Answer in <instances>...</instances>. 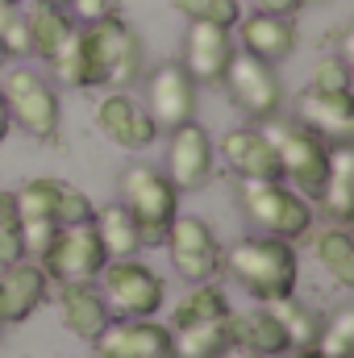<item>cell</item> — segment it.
<instances>
[{
    "label": "cell",
    "instance_id": "12",
    "mask_svg": "<svg viewBox=\"0 0 354 358\" xmlns=\"http://www.w3.org/2000/svg\"><path fill=\"white\" fill-rule=\"evenodd\" d=\"M167 171L163 176L176 183V192H200L208 187L213 167H217V150H213V138L208 129L192 117L176 129H167Z\"/></svg>",
    "mask_w": 354,
    "mask_h": 358
},
{
    "label": "cell",
    "instance_id": "32",
    "mask_svg": "<svg viewBox=\"0 0 354 358\" xmlns=\"http://www.w3.org/2000/svg\"><path fill=\"white\" fill-rule=\"evenodd\" d=\"M25 259L21 250V213H17V200L13 192H0V267Z\"/></svg>",
    "mask_w": 354,
    "mask_h": 358
},
{
    "label": "cell",
    "instance_id": "1",
    "mask_svg": "<svg viewBox=\"0 0 354 358\" xmlns=\"http://www.w3.org/2000/svg\"><path fill=\"white\" fill-rule=\"evenodd\" d=\"M80 55H84L80 88L125 92L142 76V42L117 13H108L92 25H80Z\"/></svg>",
    "mask_w": 354,
    "mask_h": 358
},
{
    "label": "cell",
    "instance_id": "38",
    "mask_svg": "<svg viewBox=\"0 0 354 358\" xmlns=\"http://www.w3.org/2000/svg\"><path fill=\"white\" fill-rule=\"evenodd\" d=\"M8 129H13V117H8V100H4V88H0V142L8 138Z\"/></svg>",
    "mask_w": 354,
    "mask_h": 358
},
{
    "label": "cell",
    "instance_id": "26",
    "mask_svg": "<svg viewBox=\"0 0 354 358\" xmlns=\"http://www.w3.org/2000/svg\"><path fill=\"white\" fill-rule=\"evenodd\" d=\"M317 259H321V267L334 275L338 287H354V238H351L346 225L321 229V238H317Z\"/></svg>",
    "mask_w": 354,
    "mask_h": 358
},
{
    "label": "cell",
    "instance_id": "18",
    "mask_svg": "<svg viewBox=\"0 0 354 358\" xmlns=\"http://www.w3.org/2000/svg\"><path fill=\"white\" fill-rule=\"evenodd\" d=\"M296 121L321 134L325 142H351L354 138V96L351 92H317L304 88L296 96Z\"/></svg>",
    "mask_w": 354,
    "mask_h": 358
},
{
    "label": "cell",
    "instance_id": "11",
    "mask_svg": "<svg viewBox=\"0 0 354 358\" xmlns=\"http://www.w3.org/2000/svg\"><path fill=\"white\" fill-rule=\"evenodd\" d=\"M238 55V42H234V29H221L213 21H187V34H183V71L192 76L196 88H221L229 63Z\"/></svg>",
    "mask_w": 354,
    "mask_h": 358
},
{
    "label": "cell",
    "instance_id": "9",
    "mask_svg": "<svg viewBox=\"0 0 354 358\" xmlns=\"http://www.w3.org/2000/svg\"><path fill=\"white\" fill-rule=\"evenodd\" d=\"M104 263H108V255H104L92 221L88 225H63L55 234V242L46 246V255L38 259V267L46 271V279H55L59 287L63 283H92L104 271Z\"/></svg>",
    "mask_w": 354,
    "mask_h": 358
},
{
    "label": "cell",
    "instance_id": "37",
    "mask_svg": "<svg viewBox=\"0 0 354 358\" xmlns=\"http://www.w3.org/2000/svg\"><path fill=\"white\" fill-rule=\"evenodd\" d=\"M250 13H275V17H296L304 8V0H246Z\"/></svg>",
    "mask_w": 354,
    "mask_h": 358
},
{
    "label": "cell",
    "instance_id": "8",
    "mask_svg": "<svg viewBox=\"0 0 354 358\" xmlns=\"http://www.w3.org/2000/svg\"><path fill=\"white\" fill-rule=\"evenodd\" d=\"M221 88L229 92V100H234L238 113H246V117L259 121V125H263V121H275L279 108H283V84H279V76H275V63H263V59H255V55H246V50L234 55V63H229Z\"/></svg>",
    "mask_w": 354,
    "mask_h": 358
},
{
    "label": "cell",
    "instance_id": "15",
    "mask_svg": "<svg viewBox=\"0 0 354 358\" xmlns=\"http://www.w3.org/2000/svg\"><path fill=\"white\" fill-rule=\"evenodd\" d=\"M96 125L108 142H117L121 150H146L159 138V125L150 121V113L129 96V92H108L96 104Z\"/></svg>",
    "mask_w": 354,
    "mask_h": 358
},
{
    "label": "cell",
    "instance_id": "21",
    "mask_svg": "<svg viewBox=\"0 0 354 358\" xmlns=\"http://www.w3.org/2000/svg\"><path fill=\"white\" fill-rule=\"evenodd\" d=\"M317 204L338 225H346L354 217V150H351V142H334L330 146V171H325Z\"/></svg>",
    "mask_w": 354,
    "mask_h": 358
},
{
    "label": "cell",
    "instance_id": "17",
    "mask_svg": "<svg viewBox=\"0 0 354 358\" xmlns=\"http://www.w3.org/2000/svg\"><path fill=\"white\" fill-rule=\"evenodd\" d=\"M221 159L238 179H283L279 155L263 125H238L221 138Z\"/></svg>",
    "mask_w": 354,
    "mask_h": 358
},
{
    "label": "cell",
    "instance_id": "27",
    "mask_svg": "<svg viewBox=\"0 0 354 358\" xmlns=\"http://www.w3.org/2000/svg\"><path fill=\"white\" fill-rule=\"evenodd\" d=\"M275 317H279V325L288 329V342H292V350H313L317 346V334H321V317L309 308V304H300L296 296H283V300H275V304H267Z\"/></svg>",
    "mask_w": 354,
    "mask_h": 358
},
{
    "label": "cell",
    "instance_id": "30",
    "mask_svg": "<svg viewBox=\"0 0 354 358\" xmlns=\"http://www.w3.org/2000/svg\"><path fill=\"white\" fill-rule=\"evenodd\" d=\"M183 21H213L221 29H234L242 21V0H171Z\"/></svg>",
    "mask_w": 354,
    "mask_h": 358
},
{
    "label": "cell",
    "instance_id": "29",
    "mask_svg": "<svg viewBox=\"0 0 354 358\" xmlns=\"http://www.w3.org/2000/svg\"><path fill=\"white\" fill-rule=\"evenodd\" d=\"M59 192H63V179H50V176H38V179H29V183H21V192H13L21 221H29V217H46V221H55ZM55 225H59V221H55Z\"/></svg>",
    "mask_w": 354,
    "mask_h": 358
},
{
    "label": "cell",
    "instance_id": "34",
    "mask_svg": "<svg viewBox=\"0 0 354 358\" xmlns=\"http://www.w3.org/2000/svg\"><path fill=\"white\" fill-rule=\"evenodd\" d=\"M309 88L317 92H351V63L346 55H330L313 67V84Z\"/></svg>",
    "mask_w": 354,
    "mask_h": 358
},
{
    "label": "cell",
    "instance_id": "43",
    "mask_svg": "<svg viewBox=\"0 0 354 358\" xmlns=\"http://www.w3.org/2000/svg\"><path fill=\"white\" fill-rule=\"evenodd\" d=\"M0 334H4V317H0Z\"/></svg>",
    "mask_w": 354,
    "mask_h": 358
},
{
    "label": "cell",
    "instance_id": "7",
    "mask_svg": "<svg viewBox=\"0 0 354 358\" xmlns=\"http://www.w3.org/2000/svg\"><path fill=\"white\" fill-rule=\"evenodd\" d=\"M4 100H8V117L13 125H21L34 142H59V92L46 76L38 71H8V80L0 84Z\"/></svg>",
    "mask_w": 354,
    "mask_h": 358
},
{
    "label": "cell",
    "instance_id": "3",
    "mask_svg": "<svg viewBox=\"0 0 354 358\" xmlns=\"http://www.w3.org/2000/svg\"><path fill=\"white\" fill-rule=\"evenodd\" d=\"M238 204L255 229L283 242H300L313 229V208L309 200L288 187L283 179H242L238 183Z\"/></svg>",
    "mask_w": 354,
    "mask_h": 358
},
{
    "label": "cell",
    "instance_id": "4",
    "mask_svg": "<svg viewBox=\"0 0 354 358\" xmlns=\"http://www.w3.org/2000/svg\"><path fill=\"white\" fill-rule=\"evenodd\" d=\"M121 204L138 221L142 246H159L167 238V225L179 217V192L176 183L155 171L150 163H134L121 171Z\"/></svg>",
    "mask_w": 354,
    "mask_h": 358
},
{
    "label": "cell",
    "instance_id": "14",
    "mask_svg": "<svg viewBox=\"0 0 354 358\" xmlns=\"http://www.w3.org/2000/svg\"><path fill=\"white\" fill-rule=\"evenodd\" d=\"M92 346H96V358H176L171 355V329L150 321V317H134V321L113 317L108 329Z\"/></svg>",
    "mask_w": 354,
    "mask_h": 358
},
{
    "label": "cell",
    "instance_id": "45",
    "mask_svg": "<svg viewBox=\"0 0 354 358\" xmlns=\"http://www.w3.org/2000/svg\"><path fill=\"white\" fill-rule=\"evenodd\" d=\"M321 358H334V355H321Z\"/></svg>",
    "mask_w": 354,
    "mask_h": 358
},
{
    "label": "cell",
    "instance_id": "42",
    "mask_svg": "<svg viewBox=\"0 0 354 358\" xmlns=\"http://www.w3.org/2000/svg\"><path fill=\"white\" fill-rule=\"evenodd\" d=\"M292 358H321V355H317V350H296Z\"/></svg>",
    "mask_w": 354,
    "mask_h": 358
},
{
    "label": "cell",
    "instance_id": "19",
    "mask_svg": "<svg viewBox=\"0 0 354 358\" xmlns=\"http://www.w3.org/2000/svg\"><path fill=\"white\" fill-rule=\"evenodd\" d=\"M238 50L263 59V63H283L296 50V21L275 17V13H250L238 25Z\"/></svg>",
    "mask_w": 354,
    "mask_h": 358
},
{
    "label": "cell",
    "instance_id": "41",
    "mask_svg": "<svg viewBox=\"0 0 354 358\" xmlns=\"http://www.w3.org/2000/svg\"><path fill=\"white\" fill-rule=\"evenodd\" d=\"M34 4H50V8H67L71 0H34Z\"/></svg>",
    "mask_w": 354,
    "mask_h": 358
},
{
    "label": "cell",
    "instance_id": "6",
    "mask_svg": "<svg viewBox=\"0 0 354 358\" xmlns=\"http://www.w3.org/2000/svg\"><path fill=\"white\" fill-rule=\"evenodd\" d=\"M96 279H100V296H104L108 313L121 317V321L155 317L163 308L167 283L146 267V263H138V259H108Z\"/></svg>",
    "mask_w": 354,
    "mask_h": 358
},
{
    "label": "cell",
    "instance_id": "33",
    "mask_svg": "<svg viewBox=\"0 0 354 358\" xmlns=\"http://www.w3.org/2000/svg\"><path fill=\"white\" fill-rule=\"evenodd\" d=\"M92 213H96V204H92L88 196H84L80 187L63 183V192H59V208H55V221H59V229H63V225H88Z\"/></svg>",
    "mask_w": 354,
    "mask_h": 358
},
{
    "label": "cell",
    "instance_id": "46",
    "mask_svg": "<svg viewBox=\"0 0 354 358\" xmlns=\"http://www.w3.org/2000/svg\"><path fill=\"white\" fill-rule=\"evenodd\" d=\"M104 4H113V0H104Z\"/></svg>",
    "mask_w": 354,
    "mask_h": 358
},
{
    "label": "cell",
    "instance_id": "20",
    "mask_svg": "<svg viewBox=\"0 0 354 358\" xmlns=\"http://www.w3.org/2000/svg\"><path fill=\"white\" fill-rule=\"evenodd\" d=\"M59 304H63V325H67L80 342H96V338L108 329V321H113V313H108L100 287H92V283H63Z\"/></svg>",
    "mask_w": 354,
    "mask_h": 358
},
{
    "label": "cell",
    "instance_id": "35",
    "mask_svg": "<svg viewBox=\"0 0 354 358\" xmlns=\"http://www.w3.org/2000/svg\"><path fill=\"white\" fill-rule=\"evenodd\" d=\"M55 234H59V225L55 221H46V217H29V221H21V250H25V259H42L46 255V246L55 242Z\"/></svg>",
    "mask_w": 354,
    "mask_h": 358
},
{
    "label": "cell",
    "instance_id": "5",
    "mask_svg": "<svg viewBox=\"0 0 354 358\" xmlns=\"http://www.w3.org/2000/svg\"><path fill=\"white\" fill-rule=\"evenodd\" d=\"M267 138L279 155V171L283 179H292L300 187V196H321V183H325V171H330V146L321 134H313L309 125L300 121H263Z\"/></svg>",
    "mask_w": 354,
    "mask_h": 358
},
{
    "label": "cell",
    "instance_id": "28",
    "mask_svg": "<svg viewBox=\"0 0 354 358\" xmlns=\"http://www.w3.org/2000/svg\"><path fill=\"white\" fill-rule=\"evenodd\" d=\"M225 313H234V308H229V300H225L221 287H213V283H192V292L179 300V308H176V329L179 325H196V321L225 317Z\"/></svg>",
    "mask_w": 354,
    "mask_h": 358
},
{
    "label": "cell",
    "instance_id": "16",
    "mask_svg": "<svg viewBox=\"0 0 354 358\" xmlns=\"http://www.w3.org/2000/svg\"><path fill=\"white\" fill-rule=\"evenodd\" d=\"M50 296V279L34 259H17L8 267H0V317L4 325L29 321Z\"/></svg>",
    "mask_w": 354,
    "mask_h": 358
},
{
    "label": "cell",
    "instance_id": "25",
    "mask_svg": "<svg viewBox=\"0 0 354 358\" xmlns=\"http://www.w3.org/2000/svg\"><path fill=\"white\" fill-rule=\"evenodd\" d=\"M80 21L76 17H67L63 8H50V4H34L29 13H25V29H29V55H38V59H55V50L67 42V34L76 29Z\"/></svg>",
    "mask_w": 354,
    "mask_h": 358
},
{
    "label": "cell",
    "instance_id": "22",
    "mask_svg": "<svg viewBox=\"0 0 354 358\" xmlns=\"http://www.w3.org/2000/svg\"><path fill=\"white\" fill-rule=\"evenodd\" d=\"M234 346H246L259 358H279L292 350L288 342V329L279 325V317L271 308L259 313H234Z\"/></svg>",
    "mask_w": 354,
    "mask_h": 358
},
{
    "label": "cell",
    "instance_id": "40",
    "mask_svg": "<svg viewBox=\"0 0 354 358\" xmlns=\"http://www.w3.org/2000/svg\"><path fill=\"white\" fill-rule=\"evenodd\" d=\"M217 358H259V355H255V350H246V346H225Z\"/></svg>",
    "mask_w": 354,
    "mask_h": 358
},
{
    "label": "cell",
    "instance_id": "23",
    "mask_svg": "<svg viewBox=\"0 0 354 358\" xmlns=\"http://www.w3.org/2000/svg\"><path fill=\"white\" fill-rule=\"evenodd\" d=\"M225 346H234V313L171 329V355L176 358H217Z\"/></svg>",
    "mask_w": 354,
    "mask_h": 358
},
{
    "label": "cell",
    "instance_id": "39",
    "mask_svg": "<svg viewBox=\"0 0 354 358\" xmlns=\"http://www.w3.org/2000/svg\"><path fill=\"white\" fill-rule=\"evenodd\" d=\"M17 13H21V8H17V0H0V34H4V25H8Z\"/></svg>",
    "mask_w": 354,
    "mask_h": 358
},
{
    "label": "cell",
    "instance_id": "13",
    "mask_svg": "<svg viewBox=\"0 0 354 358\" xmlns=\"http://www.w3.org/2000/svg\"><path fill=\"white\" fill-rule=\"evenodd\" d=\"M146 113L159 125V134L196 117V84L183 71V63H159L146 76Z\"/></svg>",
    "mask_w": 354,
    "mask_h": 358
},
{
    "label": "cell",
    "instance_id": "24",
    "mask_svg": "<svg viewBox=\"0 0 354 358\" xmlns=\"http://www.w3.org/2000/svg\"><path fill=\"white\" fill-rule=\"evenodd\" d=\"M92 229L104 246L108 259H134L142 250V234H138V221L129 217V208L117 200V204H104L92 213Z\"/></svg>",
    "mask_w": 354,
    "mask_h": 358
},
{
    "label": "cell",
    "instance_id": "10",
    "mask_svg": "<svg viewBox=\"0 0 354 358\" xmlns=\"http://www.w3.org/2000/svg\"><path fill=\"white\" fill-rule=\"evenodd\" d=\"M163 246L183 283H208L221 271V242L204 217H176L167 225Z\"/></svg>",
    "mask_w": 354,
    "mask_h": 358
},
{
    "label": "cell",
    "instance_id": "2",
    "mask_svg": "<svg viewBox=\"0 0 354 358\" xmlns=\"http://www.w3.org/2000/svg\"><path fill=\"white\" fill-rule=\"evenodd\" d=\"M225 271L263 304H275L283 296H296V279H300V263H296V250L292 242L283 238H271V234H259V238H242L234 242L225 255H221Z\"/></svg>",
    "mask_w": 354,
    "mask_h": 358
},
{
    "label": "cell",
    "instance_id": "47",
    "mask_svg": "<svg viewBox=\"0 0 354 358\" xmlns=\"http://www.w3.org/2000/svg\"><path fill=\"white\" fill-rule=\"evenodd\" d=\"M304 4H309V0H304Z\"/></svg>",
    "mask_w": 354,
    "mask_h": 358
},
{
    "label": "cell",
    "instance_id": "36",
    "mask_svg": "<svg viewBox=\"0 0 354 358\" xmlns=\"http://www.w3.org/2000/svg\"><path fill=\"white\" fill-rule=\"evenodd\" d=\"M0 50H4V59H25V55H29V29H25V13H17V17L4 25V34H0Z\"/></svg>",
    "mask_w": 354,
    "mask_h": 358
},
{
    "label": "cell",
    "instance_id": "44",
    "mask_svg": "<svg viewBox=\"0 0 354 358\" xmlns=\"http://www.w3.org/2000/svg\"><path fill=\"white\" fill-rule=\"evenodd\" d=\"M0 63H4V50H0Z\"/></svg>",
    "mask_w": 354,
    "mask_h": 358
},
{
    "label": "cell",
    "instance_id": "31",
    "mask_svg": "<svg viewBox=\"0 0 354 358\" xmlns=\"http://www.w3.org/2000/svg\"><path fill=\"white\" fill-rule=\"evenodd\" d=\"M317 355H334V358H351L354 355V308H338L330 321H321L317 334Z\"/></svg>",
    "mask_w": 354,
    "mask_h": 358
}]
</instances>
